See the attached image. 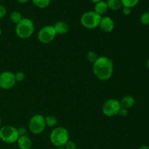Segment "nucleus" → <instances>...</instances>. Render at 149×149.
<instances>
[{"instance_id":"nucleus-27","label":"nucleus","mask_w":149,"mask_h":149,"mask_svg":"<svg viewBox=\"0 0 149 149\" xmlns=\"http://www.w3.org/2000/svg\"><path fill=\"white\" fill-rule=\"evenodd\" d=\"M17 131H18L19 136H23V135H26V129L25 127H20L19 129H17Z\"/></svg>"},{"instance_id":"nucleus-32","label":"nucleus","mask_w":149,"mask_h":149,"mask_svg":"<svg viewBox=\"0 0 149 149\" xmlns=\"http://www.w3.org/2000/svg\"><path fill=\"white\" fill-rule=\"evenodd\" d=\"M58 149H65L64 147H60V148H58Z\"/></svg>"},{"instance_id":"nucleus-13","label":"nucleus","mask_w":149,"mask_h":149,"mask_svg":"<svg viewBox=\"0 0 149 149\" xmlns=\"http://www.w3.org/2000/svg\"><path fill=\"white\" fill-rule=\"evenodd\" d=\"M135 100L134 97L131 95H125L122 98L120 101L121 107L124 109H129L135 105Z\"/></svg>"},{"instance_id":"nucleus-4","label":"nucleus","mask_w":149,"mask_h":149,"mask_svg":"<svg viewBox=\"0 0 149 149\" xmlns=\"http://www.w3.org/2000/svg\"><path fill=\"white\" fill-rule=\"evenodd\" d=\"M101 18V15L95 11H88L81 15L80 22L82 26L86 29H95L99 26Z\"/></svg>"},{"instance_id":"nucleus-31","label":"nucleus","mask_w":149,"mask_h":149,"mask_svg":"<svg viewBox=\"0 0 149 149\" xmlns=\"http://www.w3.org/2000/svg\"><path fill=\"white\" fill-rule=\"evenodd\" d=\"M146 65H147V68H148V70H149V59L148 60V61H147V62H146Z\"/></svg>"},{"instance_id":"nucleus-1","label":"nucleus","mask_w":149,"mask_h":149,"mask_svg":"<svg viewBox=\"0 0 149 149\" xmlns=\"http://www.w3.org/2000/svg\"><path fill=\"white\" fill-rule=\"evenodd\" d=\"M93 72L100 81L109 79L113 73V61L108 57H98L97 61L93 63Z\"/></svg>"},{"instance_id":"nucleus-9","label":"nucleus","mask_w":149,"mask_h":149,"mask_svg":"<svg viewBox=\"0 0 149 149\" xmlns=\"http://www.w3.org/2000/svg\"><path fill=\"white\" fill-rule=\"evenodd\" d=\"M15 74L10 71H4L0 74V87L3 90H10L15 84Z\"/></svg>"},{"instance_id":"nucleus-30","label":"nucleus","mask_w":149,"mask_h":149,"mask_svg":"<svg viewBox=\"0 0 149 149\" xmlns=\"http://www.w3.org/2000/svg\"><path fill=\"white\" fill-rule=\"evenodd\" d=\"M90 1H93V2H94L95 4H96V3L99 2V1H103V0H90Z\"/></svg>"},{"instance_id":"nucleus-21","label":"nucleus","mask_w":149,"mask_h":149,"mask_svg":"<svg viewBox=\"0 0 149 149\" xmlns=\"http://www.w3.org/2000/svg\"><path fill=\"white\" fill-rule=\"evenodd\" d=\"M140 21L144 26H148L149 25V13L148 12H146L141 15V17H140Z\"/></svg>"},{"instance_id":"nucleus-29","label":"nucleus","mask_w":149,"mask_h":149,"mask_svg":"<svg viewBox=\"0 0 149 149\" xmlns=\"http://www.w3.org/2000/svg\"><path fill=\"white\" fill-rule=\"evenodd\" d=\"M138 149H149V146H143L140 147Z\"/></svg>"},{"instance_id":"nucleus-2","label":"nucleus","mask_w":149,"mask_h":149,"mask_svg":"<svg viewBox=\"0 0 149 149\" xmlns=\"http://www.w3.org/2000/svg\"><path fill=\"white\" fill-rule=\"evenodd\" d=\"M49 139L55 146L58 148L63 147L69 141V133L68 130L61 127L55 128L51 132Z\"/></svg>"},{"instance_id":"nucleus-11","label":"nucleus","mask_w":149,"mask_h":149,"mask_svg":"<svg viewBox=\"0 0 149 149\" xmlns=\"http://www.w3.org/2000/svg\"><path fill=\"white\" fill-rule=\"evenodd\" d=\"M17 143L20 149H30L31 148L32 141L29 137L23 135V136H19Z\"/></svg>"},{"instance_id":"nucleus-8","label":"nucleus","mask_w":149,"mask_h":149,"mask_svg":"<svg viewBox=\"0 0 149 149\" xmlns=\"http://www.w3.org/2000/svg\"><path fill=\"white\" fill-rule=\"evenodd\" d=\"M57 33L53 26H45L38 32L37 38L42 43L48 44L53 41Z\"/></svg>"},{"instance_id":"nucleus-17","label":"nucleus","mask_w":149,"mask_h":149,"mask_svg":"<svg viewBox=\"0 0 149 149\" xmlns=\"http://www.w3.org/2000/svg\"><path fill=\"white\" fill-rule=\"evenodd\" d=\"M51 0H32V2L36 7L43 9L48 7L50 4Z\"/></svg>"},{"instance_id":"nucleus-6","label":"nucleus","mask_w":149,"mask_h":149,"mask_svg":"<svg viewBox=\"0 0 149 149\" xmlns=\"http://www.w3.org/2000/svg\"><path fill=\"white\" fill-rule=\"evenodd\" d=\"M45 119L42 115L36 114L31 118L29 124V130L35 135L42 133L45 129Z\"/></svg>"},{"instance_id":"nucleus-33","label":"nucleus","mask_w":149,"mask_h":149,"mask_svg":"<svg viewBox=\"0 0 149 149\" xmlns=\"http://www.w3.org/2000/svg\"><path fill=\"white\" fill-rule=\"evenodd\" d=\"M1 117H0V128H1Z\"/></svg>"},{"instance_id":"nucleus-5","label":"nucleus","mask_w":149,"mask_h":149,"mask_svg":"<svg viewBox=\"0 0 149 149\" xmlns=\"http://www.w3.org/2000/svg\"><path fill=\"white\" fill-rule=\"evenodd\" d=\"M19 138L17 129L13 126L6 125L0 128V139L6 143H14Z\"/></svg>"},{"instance_id":"nucleus-20","label":"nucleus","mask_w":149,"mask_h":149,"mask_svg":"<svg viewBox=\"0 0 149 149\" xmlns=\"http://www.w3.org/2000/svg\"><path fill=\"white\" fill-rule=\"evenodd\" d=\"M86 57H87V61L90 63H94L98 58L97 54L96 52H93V51H90V52H87Z\"/></svg>"},{"instance_id":"nucleus-19","label":"nucleus","mask_w":149,"mask_h":149,"mask_svg":"<svg viewBox=\"0 0 149 149\" xmlns=\"http://www.w3.org/2000/svg\"><path fill=\"white\" fill-rule=\"evenodd\" d=\"M122 2V7H126L132 8L135 7L139 3L140 0H120Z\"/></svg>"},{"instance_id":"nucleus-15","label":"nucleus","mask_w":149,"mask_h":149,"mask_svg":"<svg viewBox=\"0 0 149 149\" xmlns=\"http://www.w3.org/2000/svg\"><path fill=\"white\" fill-rule=\"evenodd\" d=\"M109 9L112 10H119L122 8V4L120 0H107L106 1Z\"/></svg>"},{"instance_id":"nucleus-3","label":"nucleus","mask_w":149,"mask_h":149,"mask_svg":"<svg viewBox=\"0 0 149 149\" xmlns=\"http://www.w3.org/2000/svg\"><path fill=\"white\" fill-rule=\"evenodd\" d=\"M34 31L33 22L29 18H23L16 24V34L21 39H28Z\"/></svg>"},{"instance_id":"nucleus-7","label":"nucleus","mask_w":149,"mask_h":149,"mask_svg":"<svg viewBox=\"0 0 149 149\" xmlns=\"http://www.w3.org/2000/svg\"><path fill=\"white\" fill-rule=\"evenodd\" d=\"M120 101H119L116 99H109L104 103L103 106V114L106 115L109 117H112L116 115L119 114V110L121 109Z\"/></svg>"},{"instance_id":"nucleus-14","label":"nucleus","mask_w":149,"mask_h":149,"mask_svg":"<svg viewBox=\"0 0 149 149\" xmlns=\"http://www.w3.org/2000/svg\"><path fill=\"white\" fill-rule=\"evenodd\" d=\"M108 10H109V7H108L107 3H106V1H103V0L96 3L95 5L94 11L96 13L100 15L105 14L108 11Z\"/></svg>"},{"instance_id":"nucleus-18","label":"nucleus","mask_w":149,"mask_h":149,"mask_svg":"<svg viewBox=\"0 0 149 149\" xmlns=\"http://www.w3.org/2000/svg\"><path fill=\"white\" fill-rule=\"evenodd\" d=\"M23 18L21 13L18 11H13L10 15V20L15 24H17Z\"/></svg>"},{"instance_id":"nucleus-35","label":"nucleus","mask_w":149,"mask_h":149,"mask_svg":"<svg viewBox=\"0 0 149 149\" xmlns=\"http://www.w3.org/2000/svg\"><path fill=\"white\" fill-rule=\"evenodd\" d=\"M148 13H149V8H148Z\"/></svg>"},{"instance_id":"nucleus-34","label":"nucleus","mask_w":149,"mask_h":149,"mask_svg":"<svg viewBox=\"0 0 149 149\" xmlns=\"http://www.w3.org/2000/svg\"><path fill=\"white\" fill-rule=\"evenodd\" d=\"M1 28H0V36H1Z\"/></svg>"},{"instance_id":"nucleus-23","label":"nucleus","mask_w":149,"mask_h":149,"mask_svg":"<svg viewBox=\"0 0 149 149\" xmlns=\"http://www.w3.org/2000/svg\"><path fill=\"white\" fill-rule=\"evenodd\" d=\"M63 147L65 149H77V145H76V143L71 141H68Z\"/></svg>"},{"instance_id":"nucleus-22","label":"nucleus","mask_w":149,"mask_h":149,"mask_svg":"<svg viewBox=\"0 0 149 149\" xmlns=\"http://www.w3.org/2000/svg\"><path fill=\"white\" fill-rule=\"evenodd\" d=\"M15 78L16 81H18V82H20V81H22L24 80L25 75L23 72L18 71V72H17L15 74Z\"/></svg>"},{"instance_id":"nucleus-24","label":"nucleus","mask_w":149,"mask_h":149,"mask_svg":"<svg viewBox=\"0 0 149 149\" xmlns=\"http://www.w3.org/2000/svg\"><path fill=\"white\" fill-rule=\"evenodd\" d=\"M6 13H7V9L4 5L0 4V18H2L5 16Z\"/></svg>"},{"instance_id":"nucleus-28","label":"nucleus","mask_w":149,"mask_h":149,"mask_svg":"<svg viewBox=\"0 0 149 149\" xmlns=\"http://www.w3.org/2000/svg\"><path fill=\"white\" fill-rule=\"evenodd\" d=\"M17 1H18V2L21 3V4H25V3L28 2V1H29V0H17Z\"/></svg>"},{"instance_id":"nucleus-26","label":"nucleus","mask_w":149,"mask_h":149,"mask_svg":"<svg viewBox=\"0 0 149 149\" xmlns=\"http://www.w3.org/2000/svg\"><path fill=\"white\" fill-rule=\"evenodd\" d=\"M122 12H123V13L125 15H130L131 13H132V9L130 8V7H123Z\"/></svg>"},{"instance_id":"nucleus-12","label":"nucleus","mask_w":149,"mask_h":149,"mask_svg":"<svg viewBox=\"0 0 149 149\" xmlns=\"http://www.w3.org/2000/svg\"><path fill=\"white\" fill-rule=\"evenodd\" d=\"M56 33L58 34H65L69 30V26L65 22L58 21L55 23L53 26Z\"/></svg>"},{"instance_id":"nucleus-10","label":"nucleus","mask_w":149,"mask_h":149,"mask_svg":"<svg viewBox=\"0 0 149 149\" xmlns=\"http://www.w3.org/2000/svg\"><path fill=\"white\" fill-rule=\"evenodd\" d=\"M99 26H100V29L104 32L110 33V32L113 31V30L114 29L115 23L111 17L106 16V17H102Z\"/></svg>"},{"instance_id":"nucleus-25","label":"nucleus","mask_w":149,"mask_h":149,"mask_svg":"<svg viewBox=\"0 0 149 149\" xmlns=\"http://www.w3.org/2000/svg\"><path fill=\"white\" fill-rule=\"evenodd\" d=\"M119 114L120 115V116H123V117H125V116H127V114H128L127 109H124V108H121V109L119 110Z\"/></svg>"},{"instance_id":"nucleus-16","label":"nucleus","mask_w":149,"mask_h":149,"mask_svg":"<svg viewBox=\"0 0 149 149\" xmlns=\"http://www.w3.org/2000/svg\"><path fill=\"white\" fill-rule=\"evenodd\" d=\"M45 124L46 126H48L49 127H53L58 123V119L55 116H52V115H49L45 117Z\"/></svg>"}]
</instances>
